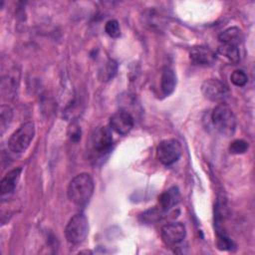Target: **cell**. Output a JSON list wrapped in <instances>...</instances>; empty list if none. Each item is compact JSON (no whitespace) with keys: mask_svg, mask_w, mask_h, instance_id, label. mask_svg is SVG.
Segmentation results:
<instances>
[{"mask_svg":"<svg viewBox=\"0 0 255 255\" xmlns=\"http://www.w3.org/2000/svg\"><path fill=\"white\" fill-rule=\"evenodd\" d=\"M179 191L177 187L172 186L169 189L162 192L158 197V208L163 212L169 211L179 201Z\"/></svg>","mask_w":255,"mask_h":255,"instance_id":"cell-11","label":"cell"},{"mask_svg":"<svg viewBox=\"0 0 255 255\" xmlns=\"http://www.w3.org/2000/svg\"><path fill=\"white\" fill-rule=\"evenodd\" d=\"M118 70V64L114 60H108L99 71V79L102 82H108L112 80Z\"/></svg>","mask_w":255,"mask_h":255,"instance_id":"cell-16","label":"cell"},{"mask_svg":"<svg viewBox=\"0 0 255 255\" xmlns=\"http://www.w3.org/2000/svg\"><path fill=\"white\" fill-rule=\"evenodd\" d=\"M218 53L228 59L231 63H238L240 61V52L237 45L221 44L218 47Z\"/></svg>","mask_w":255,"mask_h":255,"instance_id":"cell-15","label":"cell"},{"mask_svg":"<svg viewBox=\"0 0 255 255\" xmlns=\"http://www.w3.org/2000/svg\"><path fill=\"white\" fill-rule=\"evenodd\" d=\"M105 31L106 33L112 37V38H118L121 35V29L120 24L116 19L109 20L105 25Z\"/></svg>","mask_w":255,"mask_h":255,"instance_id":"cell-21","label":"cell"},{"mask_svg":"<svg viewBox=\"0 0 255 255\" xmlns=\"http://www.w3.org/2000/svg\"><path fill=\"white\" fill-rule=\"evenodd\" d=\"M249 144L244 139H235L229 145V151L233 154H241L247 151Z\"/></svg>","mask_w":255,"mask_h":255,"instance_id":"cell-20","label":"cell"},{"mask_svg":"<svg viewBox=\"0 0 255 255\" xmlns=\"http://www.w3.org/2000/svg\"><path fill=\"white\" fill-rule=\"evenodd\" d=\"M211 121L214 128L225 136L232 135L236 129V118L225 104H219L213 109Z\"/></svg>","mask_w":255,"mask_h":255,"instance_id":"cell-2","label":"cell"},{"mask_svg":"<svg viewBox=\"0 0 255 255\" xmlns=\"http://www.w3.org/2000/svg\"><path fill=\"white\" fill-rule=\"evenodd\" d=\"M133 123V118L128 112L120 110L110 118V128L119 134L125 135L131 130Z\"/></svg>","mask_w":255,"mask_h":255,"instance_id":"cell-9","label":"cell"},{"mask_svg":"<svg viewBox=\"0 0 255 255\" xmlns=\"http://www.w3.org/2000/svg\"><path fill=\"white\" fill-rule=\"evenodd\" d=\"M182 154L180 142L174 138L161 140L156 147V156L163 165H171L176 162Z\"/></svg>","mask_w":255,"mask_h":255,"instance_id":"cell-5","label":"cell"},{"mask_svg":"<svg viewBox=\"0 0 255 255\" xmlns=\"http://www.w3.org/2000/svg\"><path fill=\"white\" fill-rule=\"evenodd\" d=\"M203 96L212 102H221L228 95L227 86L218 79H208L201 86Z\"/></svg>","mask_w":255,"mask_h":255,"instance_id":"cell-7","label":"cell"},{"mask_svg":"<svg viewBox=\"0 0 255 255\" xmlns=\"http://www.w3.org/2000/svg\"><path fill=\"white\" fill-rule=\"evenodd\" d=\"M95 188L94 179L91 174L82 172L76 175L69 183L67 194L71 202L78 206L85 205L91 199Z\"/></svg>","mask_w":255,"mask_h":255,"instance_id":"cell-1","label":"cell"},{"mask_svg":"<svg viewBox=\"0 0 255 255\" xmlns=\"http://www.w3.org/2000/svg\"><path fill=\"white\" fill-rule=\"evenodd\" d=\"M13 117V112L12 109L8 106H1L0 110V128H1V133L3 134L10 125Z\"/></svg>","mask_w":255,"mask_h":255,"instance_id":"cell-17","label":"cell"},{"mask_svg":"<svg viewBox=\"0 0 255 255\" xmlns=\"http://www.w3.org/2000/svg\"><path fill=\"white\" fill-rule=\"evenodd\" d=\"M21 171H22L21 167L14 168V169L10 170L9 172H7L5 174V176L1 179V181H0V192H1L2 195L8 194V193H11L12 191H14V189L17 185L18 179L20 177Z\"/></svg>","mask_w":255,"mask_h":255,"instance_id":"cell-12","label":"cell"},{"mask_svg":"<svg viewBox=\"0 0 255 255\" xmlns=\"http://www.w3.org/2000/svg\"><path fill=\"white\" fill-rule=\"evenodd\" d=\"M176 75L173 70L166 68L163 70L160 79V89L164 96H169L173 93L176 87Z\"/></svg>","mask_w":255,"mask_h":255,"instance_id":"cell-13","label":"cell"},{"mask_svg":"<svg viewBox=\"0 0 255 255\" xmlns=\"http://www.w3.org/2000/svg\"><path fill=\"white\" fill-rule=\"evenodd\" d=\"M89 233V223L85 214L77 213L72 216L65 228L67 241L72 245L82 244Z\"/></svg>","mask_w":255,"mask_h":255,"instance_id":"cell-4","label":"cell"},{"mask_svg":"<svg viewBox=\"0 0 255 255\" xmlns=\"http://www.w3.org/2000/svg\"><path fill=\"white\" fill-rule=\"evenodd\" d=\"M217 246L221 250H231L233 247H235V244L224 233H218L217 234Z\"/></svg>","mask_w":255,"mask_h":255,"instance_id":"cell-22","label":"cell"},{"mask_svg":"<svg viewBox=\"0 0 255 255\" xmlns=\"http://www.w3.org/2000/svg\"><path fill=\"white\" fill-rule=\"evenodd\" d=\"M189 59L195 65L209 66L216 60V55L206 46H196L189 51Z\"/></svg>","mask_w":255,"mask_h":255,"instance_id":"cell-10","label":"cell"},{"mask_svg":"<svg viewBox=\"0 0 255 255\" xmlns=\"http://www.w3.org/2000/svg\"><path fill=\"white\" fill-rule=\"evenodd\" d=\"M186 235V229L181 222H171L162 226L160 236L167 246H175L180 243Z\"/></svg>","mask_w":255,"mask_h":255,"instance_id":"cell-8","label":"cell"},{"mask_svg":"<svg viewBox=\"0 0 255 255\" xmlns=\"http://www.w3.org/2000/svg\"><path fill=\"white\" fill-rule=\"evenodd\" d=\"M16 80L13 76H6L3 77L1 88H2V94L6 95L8 97H13L15 91H16Z\"/></svg>","mask_w":255,"mask_h":255,"instance_id":"cell-18","label":"cell"},{"mask_svg":"<svg viewBox=\"0 0 255 255\" xmlns=\"http://www.w3.org/2000/svg\"><path fill=\"white\" fill-rule=\"evenodd\" d=\"M35 135V125L32 122L22 124L9 137L8 148L13 153H22L30 145Z\"/></svg>","mask_w":255,"mask_h":255,"instance_id":"cell-3","label":"cell"},{"mask_svg":"<svg viewBox=\"0 0 255 255\" xmlns=\"http://www.w3.org/2000/svg\"><path fill=\"white\" fill-rule=\"evenodd\" d=\"M241 39H242V31L238 27H229L224 31H222L218 36V40L221 44L238 46Z\"/></svg>","mask_w":255,"mask_h":255,"instance_id":"cell-14","label":"cell"},{"mask_svg":"<svg viewBox=\"0 0 255 255\" xmlns=\"http://www.w3.org/2000/svg\"><path fill=\"white\" fill-rule=\"evenodd\" d=\"M113 135L111 128L107 127L97 128L92 134V145L95 152L105 154L109 152L113 146Z\"/></svg>","mask_w":255,"mask_h":255,"instance_id":"cell-6","label":"cell"},{"mask_svg":"<svg viewBox=\"0 0 255 255\" xmlns=\"http://www.w3.org/2000/svg\"><path fill=\"white\" fill-rule=\"evenodd\" d=\"M231 83L236 87H243L248 81V77L243 70H235L230 75Z\"/></svg>","mask_w":255,"mask_h":255,"instance_id":"cell-19","label":"cell"},{"mask_svg":"<svg viewBox=\"0 0 255 255\" xmlns=\"http://www.w3.org/2000/svg\"><path fill=\"white\" fill-rule=\"evenodd\" d=\"M81 134H82L81 128L76 123H73L69 128V137L71 141L75 143L78 142L81 139Z\"/></svg>","mask_w":255,"mask_h":255,"instance_id":"cell-23","label":"cell"}]
</instances>
